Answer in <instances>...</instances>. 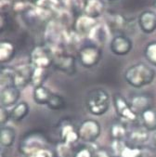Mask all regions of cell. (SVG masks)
<instances>
[{
    "label": "cell",
    "instance_id": "obj_1",
    "mask_svg": "<svg viewBox=\"0 0 156 157\" xmlns=\"http://www.w3.org/2000/svg\"><path fill=\"white\" fill-rule=\"evenodd\" d=\"M155 77V71L148 64L137 63L129 68L124 73V79L133 87L139 88L150 85Z\"/></svg>",
    "mask_w": 156,
    "mask_h": 157
},
{
    "label": "cell",
    "instance_id": "obj_2",
    "mask_svg": "<svg viewBox=\"0 0 156 157\" xmlns=\"http://www.w3.org/2000/svg\"><path fill=\"white\" fill-rule=\"evenodd\" d=\"M86 106L93 115H102L110 107V95L103 88H95L88 92L86 99Z\"/></svg>",
    "mask_w": 156,
    "mask_h": 157
},
{
    "label": "cell",
    "instance_id": "obj_3",
    "mask_svg": "<svg viewBox=\"0 0 156 157\" xmlns=\"http://www.w3.org/2000/svg\"><path fill=\"white\" fill-rule=\"evenodd\" d=\"M47 146V138L40 131H32L25 134L19 145L20 151L30 157L35 153L44 151Z\"/></svg>",
    "mask_w": 156,
    "mask_h": 157
},
{
    "label": "cell",
    "instance_id": "obj_4",
    "mask_svg": "<svg viewBox=\"0 0 156 157\" xmlns=\"http://www.w3.org/2000/svg\"><path fill=\"white\" fill-rule=\"evenodd\" d=\"M55 53L50 47L38 46L31 53V64L35 68L47 69L53 64Z\"/></svg>",
    "mask_w": 156,
    "mask_h": 157
},
{
    "label": "cell",
    "instance_id": "obj_5",
    "mask_svg": "<svg viewBox=\"0 0 156 157\" xmlns=\"http://www.w3.org/2000/svg\"><path fill=\"white\" fill-rule=\"evenodd\" d=\"M112 100L116 113L123 120L127 122H136L138 120V113L132 108L131 104H129L120 93H115Z\"/></svg>",
    "mask_w": 156,
    "mask_h": 157
},
{
    "label": "cell",
    "instance_id": "obj_6",
    "mask_svg": "<svg viewBox=\"0 0 156 157\" xmlns=\"http://www.w3.org/2000/svg\"><path fill=\"white\" fill-rule=\"evenodd\" d=\"M101 132V124L93 119L85 120L78 128L79 138L85 142H94L100 137Z\"/></svg>",
    "mask_w": 156,
    "mask_h": 157
},
{
    "label": "cell",
    "instance_id": "obj_7",
    "mask_svg": "<svg viewBox=\"0 0 156 157\" xmlns=\"http://www.w3.org/2000/svg\"><path fill=\"white\" fill-rule=\"evenodd\" d=\"M101 58V52L95 46H86L79 52V59L83 66L92 68L96 66Z\"/></svg>",
    "mask_w": 156,
    "mask_h": 157
},
{
    "label": "cell",
    "instance_id": "obj_8",
    "mask_svg": "<svg viewBox=\"0 0 156 157\" xmlns=\"http://www.w3.org/2000/svg\"><path fill=\"white\" fill-rule=\"evenodd\" d=\"M54 67L67 75H74L76 73V61L74 57L65 54H55L53 59Z\"/></svg>",
    "mask_w": 156,
    "mask_h": 157
},
{
    "label": "cell",
    "instance_id": "obj_9",
    "mask_svg": "<svg viewBox=\"0 0 156 157\" xmlns=\"http://www.w3.org/2000/svg\"><path fill=\"white\" fill-rule=\"evenodd\" d=\"M21 97V91L15 86H9L2 87L0 93V102L1 106L5 108H10L18 104V101Z\"/></svg>",
    "mask_w": 156,
    "mask_h": 157
},
{
    "label": "cell",
    "instance_id": "obj_10",
    "mask_svg": "<svg viewBox=\"0 0 156 157\" xmlns=\"http://www.w3.org/2000/svg\"><path fill=\"white\" fill-rule=\"evenodd\" d=\"M34 67L32 64H22L15 69L14 86L18 88H24L31 84Z\"/></svg>",
    "mask_w": 156,
    "mask_h": 157
},
{
    "label": "cell",
    "instance_id": "obj_11",
    "mask_svg": "<svg viewBox=\"0 0 156 157\" xmlns=\"http://www.w3.org/2000/svg\"><path fill=\"white\" fill-rule=\"evenodd\" d=\"M111 50L117 56H124L130 52L132 48L131 40L124 36H117L111 42Z\"/></svg>",
    "mask_w": 156,
    "mask_h": 157
},
{
    "label": "cell",
    "instance_id": "obj_12",
    "mask_svg": "<svg viewBox=\"0 0 156 157\" xmlns=\"http://www.w3.org/2000/svg\"><path fill=\"white\" fill-rule=\"evenodd\" d=\"M59 135L62 140V142L69 145H73L79 139L78 130H76L75 127L70 122L62 123L60 127Z\"/></svg>",
    "mask_w": 156,
    "mask_h": 157
},
{
    "label": "cell",
    "instance_id": "obj_13",
    "mask_svg": "<svg viewBox=\"0 0 156 157\" xmlns=\"http://www.w3.org/2000/svg\"><path fill=\"white\" fill-rule=\"evenodd\" d=\"M98 23L96 22L95 19H92L86 15L80 16L75 21V31L76 34L79 36H89L91 31Z\"/></svg>",
    "mask_w": 156,
    "mask_h": 157
},
{
    "label": "cell",
    "instance_id": "obj_14",
    "mask_svg": "<svg viewBox=\"0 0 156 157\" xmlns=\"http://www.w3.org/2000/svg\"><path fill=\"white\" fill-rule=\"evenodd\" d=\"M109 29L105 24H97L88 36L97 45H104L109 39Z\"/></svg>",
    "mask_w": 156,
    "mask_h": 157
},
{
    "label": "cell",
    "instance_id": "obj_15",
    "mask_svg": "<svg viewBox=\"0 0 156 157\" xmlns=\"http://www.w3.org/2000/svg\"><path fill=\"white\" fill-rule=\"evenodd\" d=\"M139 25L144 33H152L156 29V14L152 11H145L139 17Z\"/></svg>",
    "mask_w": 156,
    "mask_h": 157
},
{
    "label": "cell",
    "instance_id": "obj_16",
    "mask_svg": "<svg viewBox=\"0 0 156 157\" xmlns=\"http://www.w3.org/2000/svg\"><path fill=\"white\" fill-rule=\"evenodd\" d=\"M143 127L148 131L156 130V110L154 108H148L140 113Z\"/></svg>",
    "mask_w": 156,
    "mask_h": 157
},
{
    "label": "cell",
    "instance_id": "obj_17",
    "mask_svg": "<svg viewBox=\"0 0 156 157\" xmlns=\"http://www.w3.org/2000/svg\"><path fill=\"white\" fill-rule=\"evenodd\" d=\"M84 9L85 15L92 19H96L102 13L104 5L101 0H87Z\"/></svg>",
    "mask_w": 156,
    "mask_h": 157
},
{
    "label": "cell",
    "instance_id": "obj_18",
    "mask_svg": "<svg viewBox=\"0 0 156 157\" xmlns=\"http://www.w3.org/2000/svg\"><path fill=\"white\" fill-rule=\"evenodd\" d=\"M58 5L59 3L57 0H38L36 7L37 14L41 17L48 16L58 9Z\"/></svg>",
    "mask_w": 156,
    "mask_h": 157
},
{
    "label": "cell",
    "instance_id": "obj_19",
    "mask_svg": "<svg viewBox=\"0 0 156 157\" xmlns=\"http://www.w3.org/2000/svg\"><path fill=\"white\" fill-rule=\"evenodd\" d=\"M16 139V131L11 127H2L0 130V144L5 148L12 146Z\"/></svg>",
    "mask_w": 156,
    "mask_h": 157
},
{
    "label": "cell",
    "instance_id": "obj_20",
    "mask_svg": "<svg viewBox=\"0 0 156 157\" xmlns=\"http://www.w3.org/2000/svg\"><path fill=\"white\" fill-rule=\"evenodd\" d=\"M53 93L46 86H40L37 87H35L34 90V100L37 104L45 105L48 103L50 98L52 97Z\"/></svg>",
    "mask_w": 156,
    "mask_h": 157
},
{
    "label": "cell",
    "instance_id": "obj_21",
    "mask_svg": "<svg viewBox=\"0 0 156 157\" xmlns=\"http://www.w3.org/2000/svg\"><path fill=\"white\" fill-rule=\"evenodd\" d=\"M129 140L134 144V146H138L140 144L145 143L149 140V132L145 128H139L132 130L131 132L128 133L127 135Z\"/></svg>",
    "mask_w": 156,
    "mask_h": 157
},
{
    "label": "cell",
    "instance_id": "obj_22",
    "mask_svg": "<svg viewBox=\"0 0 156 157\" xmlns=\"http://www.w3.org/2000/svg\"><path fill=\"white\" fill-rule=\"evenodd\" d=\"M15 54V48L12 43L9 41H2L0 43V61L6 63L10 61Z\"/></svg>",
    "mask_w": 156,
    "mask_h": 157
},
{
    "label": "cell",
    "instance_id": "obj_23",
    "mask_svg": "<svg viewBox=\"0 0 156 157\" xmlns=\"http://www.w3.org/2000/svg\"><path fill=\"white\" fill-rule=\"evenodd\" d=\"M29 113V105L25 101L19 102L10 111V118L13 121L19 122L26 117Z\"/></svg>",
    "mask_w": 156,
    "mask_h": 157
},
{
    "label": "cell",
    "instance_id": "obj_24",
    "mask_svg": "<svg viewBox=\"0 0 156 157\" xmlns=\"http://www.w3.org/2000/svg\"><path fill=\"white\" fill-rule=\"evenodd\" d=\"M15 69L10 67H2L0 71V84L2 87L14 86Z\"/></svg>",
    "mask_w": 156,
    "mask_h": 157
},
{
    "label": "cell",
    "instance_id": "obj_25",
    "mask_svg": "<svg viewBox=\"0 0 156 157\" xmlns=\"http://www.w3.org/2000/svg\"><path fill=\"white\" fill-rule=\"evenodd\" d=\"M110 134L113 140H124V139L128 135L126 124L123 123H114L112 124Z\"/></svg>",
    "mask_w": 156,
    "mask_h": 157
},
{
    "label": "cell",
    "instance_id": "obj_26",
    "mask_svg": "<svg viewBox=\"0 0 156 157\" xmlns=\"http://www.w3.org/2000/svg\"><path fill=\"white\" fill-rule=\"evenodd\" d=\"M131 106L138 113H141L143 111L150 107V101L149 97L145 95H138L131 100Z\"/></svg>",
    "mask_w": 156,
    "mask_h": 157
},
{
    "label": "cell",
    "instance_id": "obj_27",
    "mask_svg": "<svg viewBox=\"0 0 156 157\" xmlns=\"http://www.w3.org/2000/svg\"><path fill=\"white\" fill-rule=\"evenodd\" d=\"M47 76H48V73H47L46 69L34 67L33 74H32V79H31V84H32L35 87L43 86V83L46 81Z\"/></svg>",
    "mask_w": 156,
    "mask_h": 157
},
{
    "label": "cell",
    "instance_id": "obj_28",
    "mask_svg": "<svg viewBox=\"0 0 156 157\" xmlns=\"http://www.w3.org/2000/svg\"><path fill=\"white\" fill-rule=\"evenodd\" d=\"M115 157H142V151L138 146H127L126 144Z\"/></svg>",
    "mask_w": 156,
    "mask_h": 157
},
{
    "label": "cell",
    "instance_id": "obj_29",
    "mask_svg": "<svg viewBox=\"0 0 156 157\" xmlns=\"http://www.w3.org/2000/svg\"><path fill=\"white\" fill-rule=\"evenodd\" d=\"M64 105H65V101H64L63 98L59 95H58V94H54V93H53L52 97L50 98V100L48 103V108L51 110H54V111L63 109Z\"/></svg>",
    "mask_w": 156,
    "mask_h": 157
},
{
    "label": "cell",
    "instance_id": "obj_30",
    "mask_svg": "<svg viewBox=\"0 0 156 157\" xmlns=\"http://www.w3.org/2000/svg\"><path fill=\"white\" fill-rule=\"evenodd\" d=\"M145 57L150 64L156 66V42H151L145 48Z\"/></svg>",
    "mask_w": 156,
    "mask_h": 157
},
{
    "label": "cell",
    "instance_id": "obj_31",
    "mask_svg": "<svg viewBox=\"0 0 156 157\" xmlns=\"http://www.w3.org/2000/svg\"><path fill=\"white\" fill-rule=\"evenodd\" d=\"M72 146L73 145H69L64 142L59 143L57 146V153L59 157H70L73 153Z\"/></svg>",
    "mask_w": 156,
    "mask_h": 157
},
{
    "label": "cell",
    "instance_id": "obj_32",
    "mask_svg": "<svg viewBox=\"0 0 156 157\" xmlns=\"http://www.w3.org/2000/svg\"><path fill=\"white\" fill-rule=\"evenodd\" d=\"M10 118V111L8 110V108L2 107L0 109V122L2 124H5Z\"/></svg>",
    "mask_w": 156,
    "mask_h": 157
},
{
    "label": "cell",
    "instance_id": "obj_33",
    "mask_svg": "<svg viewBox=\"0 0 156 157\" xmlns=\"http://www.w3.org/2000/svg\"><path fill=\"white\" fill-rule=\"evenodd\" d=\"M93 152L90 151L89 148L87 147H84L79 149L74 155V157H92Z\"/></svg>",
    "mask_w": 156,
    "mask_h": 157
},
{
    "label": "cell",
    "instance_id": "obj_34",
    "mask_svg": "<svg viewBox=\"0 0 156 157\" xmlns=\"http://www.w3.org/2000/svg\"><path fill=\"white\" fill-rule=\"evenodd\" d=\"M92 157H114V156H112L104 149H99L96 151L93 152Z\"/></svg>",
    "mask_w": 156,
    "mask_h": 157
},
{
    "label": "cell",
    "instance_id": "obj_35",
    "mask_svg": "<svg viewBox=\"0 0 156 157\" xmlns=\"http://www.w3.org/2000/svg\"><path fill=\"white\" fill-rule=\"evenodd\" d=\"M30 157H52V155L49 151H48L47 150H44V151H41L37 153L31 155Z\"/></svg>",
    "mask_w": 156,
    "mask_h": 157
},
{
    "label": "cell",
    "instance_id": "obj_36",
    "mask_svg": "<svg viewBox=\"0 0 156 157\" xmlns=\"http://www.w3.org/2000/svg\"><path fill=\"white\" fill-rule=\"evenodd\" d=\"M152 141H153L154 146L156 147V131L153 133V136H152Z\"/></svg>",
    "mask_w": 156,
    "mask_h": 157
},
{
    "label": "cell",
    "instance_id": "obj_37",
    "mask_svg": "<svg viewBox=\"0 0 156 157\" xmlns=\"http://www.w3.org/2000/svg\"><path fill=\"white\" fill-rule=\"evenodd\" d=\"M17 1H19V2H21V1H23V0H17Z\"/></svg>",
    "mask_w": 156,
    "mask_h": 157
},
{
    "label": "cell",
    "instance_id": "obj_38",
    "mask_svg": "<svg viewBox=\"0 0 156 157\" xmlns=\"http://www.w3.org/2000/svg\"><path fill=\"white\" fill-rule=\"evenodd\" d=\"M155 6H156V3H155Z\"/></svg>",
    "mask_w": 156,
    "mask_h": 157
},
{
    "label": "cell",
    "instance_id": "obj_39",
    "mask_svg": "<svg viewBox=\"0 0 156 157\" xmlns=\"http://www.w3.org/2000/svg\"><path fill=\"white\" fill-rule=\"evenodd\" d=\"M114 157H115V156H114Z\"/></svg>",
    "mask_w": 156,
    "mask_h": 157
}]
</instances>
